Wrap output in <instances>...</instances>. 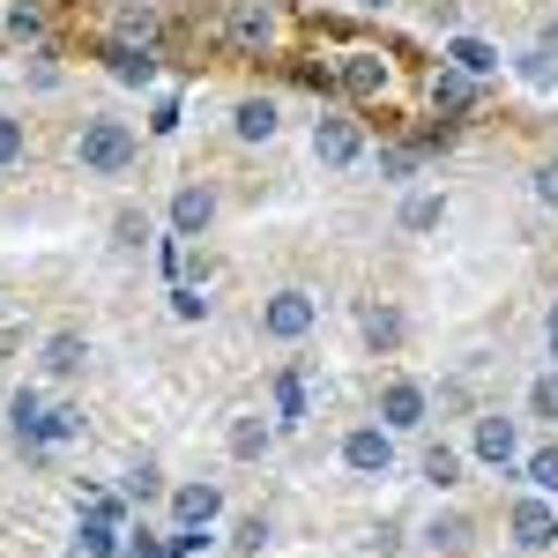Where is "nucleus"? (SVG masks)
Segmentation results:
<instances>
[{
	"label": "nucleus",
	"instance_id": "1",
	"mask_svg": "<svg viewBox=\"0 0 558 558\" xmlns=\"http://www.w3.org/2000/svg\"><path fill=\"white\" fill-rule=\"evenodd\" d=\"M75 165L97 179H120L134 165V128L128 120H83V134H75Z\"/></svg>",
	"mask_w": 558,
	"mask_h": 558
},
{
	"label": "nucleus",
	"instance_id": "2",
	"mask_svg": "<svg viewBox=\"0 0 558 558\" xmlns=\"http://www.w3.org/2000/svg\"><path fill=\"white\" fill-rule=\"evenodd\" d=\"M313 328H320V299L313 291H276L260 305V336H276V343H305Z\"/></svg>",
	"mask_w": 558,
	"mask_h": 558
},
{
	"label": "nucleus",
	"instance_id": "3",
	"mask_svg": "<svg viewBox=\"0 0 558 558\" xmlns=\"http://www.w3.org/2000/svg\"><path fill=\"white\" fill-rule=\"evenodd\" d=\"M313 157H320L328 172H350V165L365 157V128L343 120V112H320V120H313Z\"/></svg>",
	"mask_w": 558,
	"mask_h": 558
},
{
	"label": "nucleus",
	"instance_id": "4",
	"mask_svg": "<svg viewBox=\"0 0 558 558\" xmlns=\"http://www.w3.org/2000/svg\"><path fill=\"white\" fill-rule=\"evenodd\" d=\"M470 454L484 462V470H514V462H521V425H514V417H499V410H484L476 432H470Z\"/></svg>",
	"mask_w": 558,
	"mask_h": 558
},
{
	"label": "nucleus",
	"instance_id": "5",
	"mask_svg": "<svg viewBox=\"0 0 558 558\" xmlns=\"http://www.w3.org/2000/svg\"><path fill=\"white\" fill-rule=\"evenodd\" d=\"M343 470L350 476H387V470H395V432H387V425L343 432Z\"/></svg>",
	"mask_w": 558,
	"mask_h": 558
},
{
	"label": "nucleus",
	"instance_id": "6",
	"mask_svg": "<svg viewBox=\"0 0 558 558\" xmlns=\"http://www.w3.org/2000/svg\"><path fill=\"white\" fill-rule=\"evenodd\" d=\"M507 529H514V544H521V551H551V544H558V507L544 499V492H529V499H514Z\"/></svg>",
	"mask_w": 558,
	"mask_h": 558
},
{
	"label": "nucleus",
	"instance_id": "7",
	"mask_svg": "<svg viewBox=\"0 0 558 558\" xmlns=\"http://www.w3.org/2000/svg\"><path fill=\"white\" fill-rule=\"evenodd\" d=\"M425 417H432V395L417 380H387L380 387V425L387 432H417Z\"/></svg>",
	"mask_w": 558,
	"mask_h": 558
},
{
	"label": "nucleus",
	"instance_id": "8",
	"mask_svg": "<svg viewBox=\"0 0 558 558\" xmlns=\"http://www.w3.org/2000/svg\"><path fill=\"white\" fill-rule=\"evenodd\" d=\"M476 97H484V83L476 75H462V68H432V112H447V120H470L476 112Z\"/></svg>",
	"mask_w": 558,
	"mask_h": 558
},
{
	"label": "nucleus",
	"instance_id": "9",
	"mask_svg": "<svg viewBox=\"0 0 558 558\" xmlns=\"http://www.w3.org/2000/svg\"><path fill=\"white\" fill-rule=\"evenodd\" d=\"M336 89H343V97H357V105L387 97V60H380V52H343V68H336Z\"/></svg>",
	"mask_w": 558,
	"mask_h": 558
},
{
	"label": "nucleus",
	"instance_id": "10",
	"mask_svg": "<svg viewBox=\"0 0 558 558\" xmlns=\"http://www.w3.org/2000/svg\"><path fill=\"white\" fill-rule=\"evenodd\" d=\"M105 68H112V83H128V89H149V83H157V45L105 38Z\"/></svg>",
	"mask_w": 558,
	"mask_h": 558
},
{
	"label": "nucleus",
	"instance_id": "11",
	"mask_svg": "<svg viewBox=\"0 0 558 558\" xmlns=\"http://www.w3.org/2000/svg\"><path fill=\"white\" fill-rule=\"evenodd\" d=\"M209 223H216V186L186 179V186L172 194V231H179V239H202Z\"/></svg>",
	"mask_w": 558,
	"mask_h": 558
},
{
	"label": "nucleus",
	"instance_id": "12",
	"mask_svg": "<svg viewBox=\"0 0 558 558\" xmlns=\"http://www.w3.org/2000/svg\"><path fill=\"white\" fill-rule=\"evenodd\" d=\"M439 60H447V68H462V75H476V83H492V75L507 68V60H499V45L470 38V31H462V38H447V52H439Z\"/></svg>",
	"mask_w": 558,
	"mask_h": 558
},
{
	"label": "nucleus",
	"instance_id": "13",
	"mask_svg": "<svg viewBox=\"0 0 558 558\" xmlns=\"http://www.w3.org/2000/svg\"><path fill=\"white\" fill-rule=\"evenodd\" d=\"M8 425H15V439H23L31 454H45V402H38V387H15V395H8Z\"/></svg>",
	"mask_w": 558,
	"mask_h": 558
},
{
	"label": "nucleus",
	"instance_id": "14",
	"mask_svg": "<svg viewBox=\"0 0 558 558\" xmlns=\"http://www.w3.org/2000/svg\"><path fill=\"white\" fill-rule=\"evenodd\" d=\"M276 128H283L276 97H239V105H231V134H239V142H268Z\"/></svg>",
	"mask_w": 558,
	"mask_h": 558
},
{
	"label": "nucleus",
	"instance_id": "15",
	"mask_svg": "<svg viewBox=\"0 0 558 558\" xmlns=\"http://www.w3.org/2000/svg\"><path fill=\"white\" fill-rule=\"evenodd\" d=\"M223 38L239 45V52H260V45L276 38V15H268V8H231V15H223Z\"/></svg>",
	"mask_w": 558,
	"mask_h": 558
},
{
	"label": "nucleus",
	"instance_id": "16",
	"mask_svg": "<svg viewBox=\"0 0 558 558\" xmlns=\"http://www.w3.org/2000/svg\"><path fill=\"white\" fill-rule=\"evenodd\" d=\"M417 536H425V551L462 558V551H470V536H476V529H470V514H454V507H447V514H432L425 529H417Z\"/></svg>",
	"mask_w": 558,
	"mask_h": 558
},
{
	"label": "nucleus",
	"instance_id": "17",
	"mask_svg": "<svg viewBox=\"0 0 558 558\" xmlns=\"http://www.w3.org/2000/svg\"><path fill=\"white\" fill-rule=\"evenodd\" d=\"M89 357V336H75V328H60V336H45V373L52 380H75Z\"/></svg>",
	"mask_w": 558,
	"mask_h": 558
},
{
	"label": "nucleus",
	"instance_id": "18",
	"mask_svg": "<svg viewBox=\"0 0 558 558\" xmlns=\"http://www.w3.org/2000/svg\"><path fill=\"white\" fill-rule=\"evenodd\" d=\"M357 328H365V343H373V350H402V336H410L395 305H357Z\"/></svg>",
	"mask_w": 558,
	"mask_h": 558
},
{
	"label": "nucleus",
	"instance_id": "19",
	"mask_svg": "<svg viewBox=\"0 0 558 558\" xmlns=\"http://www.w3.org/2000/svg\"><path fill=\"white\" fill-rule=\"evenodd\" d=\"M172 514H179V521H202V529H209V521L223 514V492H216V484H179V492H172Z\"/></svg>",
	"mask_w": 558,
	"mask_h": 558
},
{
	"label": "nucleus",
	"instance_id": "20",
	"mask_svg": "<svg viewBox=\"0 0 558 558\" xmlns=\"http://www.w3.org/2000/svg\"><path fill=\"white\" fill-rule=\"evenodd\" d=\"M68 558H120V529H112V521H97V514H89L83 529L68 536Z\"/></svg>",
	"mask_w": 558,
	"mask_h": 558
},
{
	"label": "nucleus",
	"instance_id": "21",
	"mask_svg": "<svg viewBox=\"0 0 558 558\" xmlns=\"http://www.w3.org/2000/svg\"><path fill=\"white\" fill-rule=\"evenodd\" d=\"M268 447H276V425L268 417H231V454L239 462H260Z\"/></svg>",
	"mask_w": 558,
	"mask_h": 558
},
{
	"label": "nucleus",
	"instance_id": "22",
	"mask_svg": "<svg viewBox=\"0 0 558 558\" xmlns=\"http://www.w3.org/2000/svg\"><path fill=\"white\" fill-rule=\"evenodd\" d=\"M417 476H425V484H439V492H454V484H462V447H447V439H439V447H425Z\"/></svg>",
	"mask_w": 558,
	"mask_h": 558
},
{
	"label": "nucleus",
	"instance_id": "23",
	"mask_svg": "<svg viewBox=\"0 0 558 558\" xmlns=\"http://www.w3.org/2000/svg\"><path fill=\"white\" fill-rule=\"evenodd\" d=\"M514 75H521L529 89H558V60L544 52V45H529V52L514 60Z\"/></svg>",
	"mask_w": 558,
	"mask_h": 558
},
{
	"label": "nucleus",
	"instance_id": "24",
	"mask_svg": "<svg viewBox=\"0 0 558 558\" xmlns=\"http://www.w3.org/2000/svg\"><path fill=\"white\" fill-rule=\"evenodd\" d=\"M120 484H128V499H142V507H149V499H165V470H157L149 454H142V462H128V476H120Z\"/></svg>",
	"mask_w": 558,
	"mask_h": 558
},
{
	"label": "nucleus",
	"instance_id": "25",
	"mask_svg": "<svg viewBox=\"0 0 558 558\" xmlns=\"http://www.w3.org/2000/svg\"><path fill=\"white\" fill-rule=\"evenodd\" d=\"M521 476H529L544 499H558V447H536V454H521Z\"/></svg>",
	"mask_w": 558,
	"mask_h": 558
},
{
	"label": "nucleus",
	"instance_id": "26",
	"mask_svg": "<svg viewBox=\"0 0 558 558\" xmlns=\"http://www.w3.org/2000/svg\"><path fill=\"white\" fill-rule=\"evenodd\" d=\"M112 38H128V45H157V38H165V23H157L149 8H120V31H112Z\"/></svg>",
	"mask_w": 558,
	"mask_h": 558
},
{
	"label": "nucleus",
	"instance_id": "27",
	"mask_svg": "<svg viewBox=\"0 0 558 558\" xmlns=\"http://www.w3.org/2000/svg\"><path fill=\"white\" fill-rule=\"evenodd\" d=\"M439 216H447L439 194H410V202H402V231H439Z\"/></svg>",
	"mask_w": 558,
	"mask_h": 558
},
{
	"label": "nucleus",
	"instance_id": "28",
	"mask_svg": "<svg viewBox=\"0 0 558 558\" xmlns=\"http://www.w3.org/2000/svg\"><path fill=\"white\" fill-rule=\"evenodd\" d=\"M112 246L142 254V246H149V216H142V209H120V216H112Z\"/></svg>",
	"mask_w": 558,
	"mask_h": 558
},
{
	"label": "nucleus",
	"instance_id": "29",
	"mask_svg": "<svg viewBox=\"0 0 558 558\" xmlns=\"http://www.w3.org/2000/svg\"><path fill=\"white\" fill-rule=\"evenodd\" d=\"M8 38H31V45L45 38V8L38 0H15V8H8Z\"/></svg>",
	"mask_w": 558,
	"mask_h": 558
},
{
	"label": "nucleus",
	"instance_id": "30",
	"mask_svg": "<svg viewBox=\"0 0 558 558\" xmlns=\"http://www.w3.org/2000/svg\"><path fill=\"white\" fill-rule=\"evenodd\" d=\"M23 149H31L23 120H15V112H0V172H8V165H23Z\"/></svg>",
	"mask_w": 558,
	"mask_h": 558
},
{
	"label": "nucleus",
	"instance_id": "31",
	"mask_svg": "<svg viewBox=\"0 0 558 558\" xmlns=\"http://www.w3.org/2000/svg\"><path fill=\"white\" fill-rule=\"evenodd\" d=\"M529 417H544V425H558V373H544V380H529Z\"/></svg>",
	"mask_w": 558,
	"mask_h": 558
},
{
	"label": "nucleus",
	"instance_id": "32",
	"mask_svg": "<svg viewBox=\"0 0 558 558\" xmlns=\"http://www.w3.org/2000/svg\"><path fill=\"white\" fill-rule=\"evenodd\" d=\"M417 142H402V149H380V179H417Z\"/></svg>",
	"mask_w": 558,
	"mask_h": 558
},
{
	"label": "nucleus",
	"instance_id": "33",
	"mask_svg": "<svg viewBox=\"0 0 558 558\" xmlns=\"http://www.w3.org/2000/svg\"><path fill=\"white\" fill-rule=\"evenodd\" d=\"M260 544H268V514H246L239 529H231V551H239V558H254Z\"/></svg>",
	"mask_w": 558,
	"mask_h": 558
},
{
	"label": "nucleus",
	"instance_id": "34",
	"mask_svg": "<svg viewBox=\"0 0 558 558\" xmlns=\"http://www.w3.org/2000/svg\"><path fill=\"white\" fill-rule=\"evenodd\" d=\"M75 432H83V410H68V402L45 410V447H52V439H75Z\"/></svg>",
	"mask_w": 558,
	"mask_h": 558
},
{
	"label": "nucleus",
	"instance_id": "35",
	"mask_svg": "<svg viewBox=\"0 0 558 558\" xmlns=\"http://www.w3.org/2000/svg\"><path fill=\"white\" fill-rule=\"evenodd\" d=\"M83 514H97V521L120 529V521H128V499H120V492H83Z\"/></svg>",
	"mask_w": 558,
	"mask_h": 558
},
{
	"label": "nucleus",
	"instance_id": "36",
	"mask_svg": "<svg viewBox=\"0 0 558 558\" xmlns=\"http://www.w3.org/2000/svg\"><path fill=\"white\" fill-rule=\"evenodd\" d=\"M276 410H283L291 425L305 417V380H299V373H283V380H276Z\"/></svg>",
	"mask_w": 558,
	"mask_h": 558
},
{
	"label": "nucleus",
	"instance_id": "37",
	"mask_svg": "<svg viewBox=\"0 0 558 558\" xmlns=\"http://www.w3.org/2000/svg\"><path fill=\"white\" fill-rule=\"evenodd\" d=\"M172 313H179V320H202V313H209V299H202L194 283H179V291H172Z\"/></svg>",
	"mask_w": 558,
	"mask_h": 558
},
{
	"label": "nucleus",
	"instance_id": "38",
	"mask_svg": "<svg viewBox=\"0 0 558 558\" xmlns=\"http://www.w3.org/2000/svg\"><path fill=\"white\" fill-rule=\"evenodd\" d=\"M536 202H544V209H558V157H544V165H536Z\"/></svg>",
	"mask_w": 558,
	"mask_h": 558
},
{
	"label": "nucleus",
	"instance_id": "39",
	"mask_svg": "<svg viewBox=\"0 0 558 558\" xmlns=\"http://www.w3.org/2000/svg\"><path fill=\"white\" fill-rule=\"evenodd\" d=\"M149 128H157V134H172V128H179V97H165V105L149 112Z\"/></svg>",
	"mask_w": 558,
	"mask_h": 558
},
{
	"label": "nucleus",
	"instance_id": "40",
	"mask_svg": "<svg viewBox=\"0 0 558 558\" xmlns=\"http://www.w3.org/2000/svg\"><path fill=\"white\" fill-rule=\"evenodd\" d=\"M536 45H544V52L558 60V23H544V31H536Z\"/></svg>",
	"mask_w": 558,
	"mask_h": 558
},
{
	"label": "nucleus",
	"instance_id": "41",
	"mask_svg": "<svg viewBox=\"0 0 558 558\" xmlns=\"http://www.w3.org/2000/svg\"><path fill=\"white\" fill-rule=\"evenodd\" d=\"M357 8H395V0H357Z\"/></svg>",
	"mask_w": 558,
	"mask_h": 558
},
{
	"label": "nucleus",
	"instance_id": "42",
	"mask_svg": "<svg viewBox=\"0 0 558 558\" xmlns=\"http://www.w3.org/2000/svg\"><path fill=\"white\" fill-rule=\"evenodd\" d=\"M551 357H558V320H551Z\"/></svg>",
	"mask_w": 558,
	"mask_h": 558
}]
</instances>
